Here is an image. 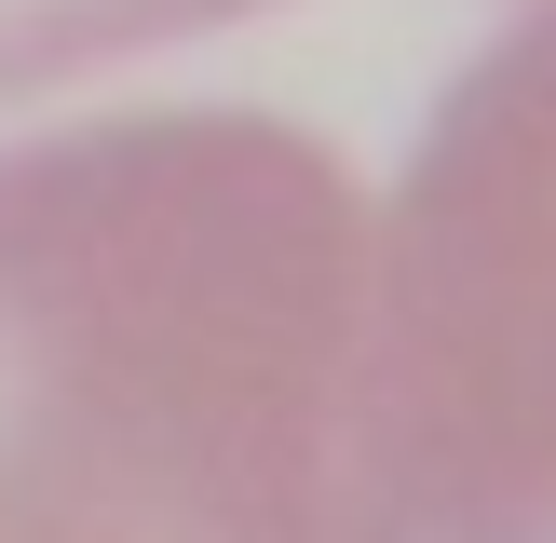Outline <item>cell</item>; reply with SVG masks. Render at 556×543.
Here are the masks:
<instances>
[{
    "mask_svg": "<svg viewBox=\"0 0 556 543\" xmlns=\"http://www.w3.org/2000/svg\"><path fill=\"white\" fill-rule=\"evenodd\" d=\"M367 217L299 123L0 150V543H326Z\"/></svg>",
    "mask_w": 556,
    "mask_h": 543,
    "instance_id": "cell-1",
    "label": "cell"
},
{
    "mask_svg": "<svg viewBox=\"0 0 556 543\" xmlns=\"http://www.w3.org/2000/svg\"><path fill=\"white\" fill-rule=\"evenodd\" d=\"M326 543H556V0L448 81L353 272Z\"/></svg>",
    "mask_w": 556,
    "mask_h": 543,
    "instance_id": "cell-2",
    "label": "cell"
},
{
    "mask_svg": "<svg viewBox=\"0 0 556 543\" xmlns=\"http://www.w3.org/2000/svg\"><path fill=\"white\" fill-rule=\"evenodd\" d=\"M231 14H271V0H0V96L81 81L109 54H150V41H204Z\"/></svg>",
    "mask_w": 556,
    "mask_h": 543,
    "instance_id": "cell-3",
    "label": "cell"
}]
</instances>
